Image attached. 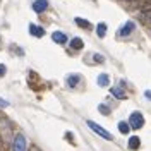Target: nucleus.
I'll list each match as a JSON object with an SVG mask.
<instances>
[{"label": "nucleus", "instance_id": "nucleus-10", "mask_svg": "<svg viewBox=\"0 0 151 151\" xmlns=\"http://www.w3.org/2000/svg\"><path fill=\"white\" fill-rule=\"evenodd\" d=\"M96 35H98V38H105V35H106V24L105 22H100L96 26Z\"/></svg>", "mask_w": 151, "mask_h": 151}, {"label": "nucleus", "instance_id": "nucleus-17", "mask_svg": "<svg viewBox=\"0 0 151 151\" xmlns=\"http://www.w3.org/2000/svg\"><path fill=\"white\" fill-rule=\"evenodd\" d=\"M98 110H100V112L103 113V115H110V106H108V105H98Z\"/></svg>", "mask_w": 151, "mask_h": 151}, {"label": "nucleus", "instance_id": "nucleus-4", "mask_svg": "<svg viewBox=\"0 0 151 151\" xmlns=\"http://www.w3.org/2000/svg\"><path fill=\"white\" fill-rule=\"evenodd\" d=\"M136 29V24H134V21H127L125 24H124L122 28L119 29V36L120 38H125V36H131L132 31Z\"/></svg>", "mask_w": 151, "mask_h": 151}, {"label": "nucleus", "instance_id": "nucleus-15", "mask_svg": "<svg viewBox=\"0 0 151 151\" xmlns=\"http://www.w3.org/2000/svg\"><path fill=\"white\" fill-rule=\"evenodd\" d=\"M139 17H141L142 22H146V24H151V9L150 10H144L139 14Z\"/></svg>", "mask_w": 151, "mask_h": 151}, {"label": "nucleus", "instance_id": "nucleus-21", "mask_svg": "<svg viewBox=\"0 0 151 151\" xmlns=\"http://www.w3.org/2000/svg\"><path fill=\"white\" fill-rule=\"evenodd\" d=\"M144 96H146L148 100H151V91H150V89H148V91H144Z\"/></svg>", "mask_w": 151, "mask_h": 151}, {"label": "nucleus", "instance_id": "nucleus-14", "mask_svg": "<svg viewBox=\"0 0 151 151\" xmlns=\"http://www.w3.org/2000/svg\"><path fill=\"white\" fill-rule=\"evenodd\" d=\"M81 81V76H77V74H74V76H69V79H67V84L70 86V88H74V86H77V83Z\"/></svg>", "mask_w": 151, "mask_h": 151}, {"label": "nucleus", "instance_id": "nucleus-16", "mask_svg": "<svg viewBox=\"0 0 151 151\" xmlns=\"http://www.w3.org/2000/svg\"><path fill=\"white\" fill-rule=\"evenodd\" d=\"M129 129H131V125H129L127 122H119V131L122 132V134H127Z\"/></svg>", "mask_w": 151, "mask_h": 151}, {"label": "nucleus", "instance_id": "nucleus-1", "mask_svg": "<svg viewBox=\"0 0 151 151\" xmlns=\"http://www.w3.org/2000/svg\"><path fill=\"white\" fill-rule=\"evenodd\" d=\"M28 150V141L22 134H16L12 137V146H10V151H26Z\"/></svg>", "mask_w": 151, "mask_h": 151}, {"label": "nucleus", "instance_id": "nucleus-6", "mask_svg": "<svg viewBox=\"0 0 151 151\" xmlns=\"http://www.w3.org/2000/svg\"><path fill=\"white\" fill-rule=\"evenodd\" d=\"M29 35H33V36H36V38H41V36H45V29L41 28V26H36V24H29Z\"/></svg>", "mask_w": 151, "mask_h": 151}, {"label": "nucleus", "instance_id": "nucleus-3", "mask_svg": "<svg viewBox=\"0 0 151 151\" xmlns=\"http://www.w3.org/2000/svg\"><path fill=\"white\" fill-rule=\"evenodd\" d=\"M86 124H88V127H89V129H91L93 132H96L98 136H101V137H105V139H112L110 132H106L103 127H101V125H98L96 122H93V120H88Z\"/></svg>", "mask_w": 151, "mask_h": 151}, {"label": "nucleus", "instance_id": "nucleus-12", "mask_svg": "<svg viewBox=\"0 0 151 151\" xmlns=\"http://www.w3.org/2000/svg\"><path fill=\"white\" fill-rule=\"evenodd\" d=\"M98 84L101 86V88L108 86V84H110V77H108L106 74H100V76H98Z\"/></svg>", "mask_w": 151, "mask_h": 151}, {"label": "nucleus", "instance_id": "nucleus-7", "mask_svg": "<svg viewBox=\"0 0 151 151\" xmlns=\"http://www.w3.org/2000/svg\"><path fill=\"white\" fill-rule=\"evenodd\" d=\"M110 93H112L117 100H125V98H127V93L124 91L122 88H119V86H113L112 89H110Z\"/></svg>", "mask_w": 151, "mask_h": 151}, {"label": "nucleus", "instance_id": "nucleus-18", "mask_svg": "<svg viewBox=\"0 0 151 151\" xmlns=\"http://www.w3.org/2000/svg\"><path fill=\"white\" fill-rule=\"evenodd\" d=\"M5 72H7V67L4 65V64H0V77H4Z\"/></svg>", "mask_w": 151, "mask_h": 151}, {"label": "nucleus", "instance_id": "nucleus-8", "mask_svg": "<svg viewBox=\"0 0 151 151\" xmlns=\"http://www.w3.org/2000/svg\"><path fill=\"white\" fill-rule=\"evenodd\" d=\"M52 40L55 41V43H60V45H64V43H67V36L62 33V31H55L53 35H52Z\"/></svg>", "mask_w": 151, "mask_h": 151}, {"label": "nucleus", "instance_id": "nucleus-22", "mask_svg": "<svg viewBox=\"0 0 151 151\" xmlns=\"http://www.w3.org/2000/svg\"><path fill=\"white\" fill-rule=\"evenodd\" d=\"M29 151H41V150H40L38 146H31V150H29Z\"/></svg>", "mask_w": 151, "mask_h": 151}, {"label": "nucleus", "instance_id": "nucleus-20", "mask_svg": "<svg viewBox=\"0 0 151 151\" xmlns=\"http://www.w3.org/2000/svg\"><path fill=\"white\" fill-rule=\"evenodd\" d=\"M0 106H9V101L4 100V98H0Z\"/></svg>", "mask_w": 151, "mask_h": 151}, {"label": "nucleus", "instance_id": "nucleus-5", "mask_svg": "<svg viewBox=\"0 0 151 151\" xmlns=\"http://www.w3.org/2000/svg\"><path fill=\"white\" fill-rule=\"evenodd\" d=\"M47 9H48V0H35L33 2V10L38 12V14L45 12Z\"/></svg>", "mask_w": 151, "mask_h": 151}, {"label": "nucleus", "instance_id": "nucleus-11", "mask_svg": "<svg viewBox=\"0 0 151 151\" xmlns=\"http://www.w3.org/2000/svg\"><path fill=\"white\" fill-rule=\"evenodd\" d=\"M83 45H84V41H83L81 38H72V40H70V47L74 48V50H81Z\"/></svg>", "mask_w": 151, "mask_h": 151}, {"label": "nucleus", "instance_id": "nucleus-2", "mask_svg": "<svg viewBox=\"0 0 151 151\" xmlns=\"http://www.w3.org/2000/svg\"><path fill=\"white\" fill-rule=\"evenodd\" d=\"M129 125L131 129H141L144 125V117H142L141 112H132L131 117H129Z\"/></svg>", "mask_w": 151, "mask_h": 151}, {"label": "nucleus", "instance_id": "nucleus-9", "mask_svg": "<svg viewBox=\"0 0 151 151\" xmlns=\"http://www.w3.org/2000/svg\"><path fill=\"white\" fill-rule=\"evenodd\" d=\"M139 146H141V139L137 136H132L131 139H129V148L132 151H136V150H139Z\"/></svg>", "mask_w": 151, "mask_h": 151}, {"label": "nucleus", "instance_id": "nucleus-19", "mask_svg": "<svg viewBox=\"0 0 151 151\" xmlns=\"http://www.w3.org/2000/svg\"><path fill=\"white\" fill-rule=\"evenodd\" d=\"M94 60L101 64V62H105V57H103V55H98V53H94Z\"/></svg>", "mask_w": 151, "mask_h": 151}, {"label": "nucleus", "instance_id": "nucleus-13", "mask_svg": "<svg viewBox=\"0 0 151 151\" xmlns=\"http://www.w3.org/2000/svg\"><path fill=\"white\" fill-rule=\"evenodd\" d=\"M76 24L79 26V28H83V29H89L91 28V24H89V21H84V19H81V17H76Z\"/></svg>", "mask_w": 151, "mask_h": 151}]
</instances>
